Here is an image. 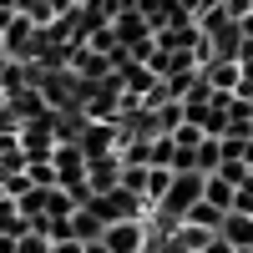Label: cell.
I'll list each match as a JSON object with an SVG mask.
<instances>
[{
	"label": "cell",
	"instance_id": "obj_2",
	"mask_svg": "<svg viewBox=\"0 0 253 253\" xmlns=\"http://www.w3.org/2000/svg\"><path fill=\"white\" fill-rule=\"evenodd\" d=\"M101 248L107 253H147V223H107L101 228Z\"/></svg>",
	"mask_w": 253,
	"mask_h": 253
},
{
	"label": "cell",
	"instance_id": "obj_9",
	"mask_svg": "<svg viewBox=\"0 0 253 253\" xmlns=\"http://www.w3.org/2000/svg\"><path fill=\"white\" fill-rule=\"evenodd\" d=\"M213 177H218V182H228V187H233V193H238V187H243V182H248L253 172H248V162L238 157V162H223V167H218Z\"/></svg>",
	"mask_w": 253,
	"mask_h": 253
},
{
	"label": "cell",
	"instance_id": "obj_5",
	"mask_svg": "<svg viewBox=\"0 0 253 253\" xmlns=\"http://www.w3.org/2000/svg\"><path fill=\"white\" fill-rule=\"evenodd\" d=\"M213 238H218V233H208V228H198V223H177V243H182L187 253H208Z\"/></svg>",
	"mask_w": 253,
	"mask_h": 253
},
{
	"label": "cell",
	"instance_id": "obj_3",
	"mask_svg": "<svg viewBox=\"0 0 253 253\" xmlns=\"http://www.w3.org/2000/svg\"><path fill=\"white\" fill-rule=\"evenodd\" d=\"M218 238L233 243L238 253H253V218H248V213H228L223 228H218Z\"/></svg>",
	"mask_w": 253,
	"mask_h": 253
},
{
	"label": "cell",
	"instance_id": "obj_4",
	"mask_svg": "<svg viewBox=\"0 0 253 253\" xmlns=\"http://www.w3.org/2000/svg\"><path fill=\"white\" fill-rule=\"evenodd\" d=\"M218 167H223V142H218V137H203V142H198V162H193V172L213 177Z\"/></svg>",
	"mask_w": 253,
	"mask_h": 253
},
{
	"label": "cell",
	"instance_id": "obj_1",
	"mask_svg": "<svg viewBox=\"0 0 253 253\" xmlns=\"http://www.w3.org/2000/svg\"><path fill=\"white\" fill-rule=\"evenodd\" d=\"M203 187H208L203 172H172V187H167V198L157 203V223H182L203 203Z\"/></svg>",
	"mask_w": 253,
	"mask_h": 253
},
{
	"label": "cell",
	"instance_id": "obj_11",
	"mask_svg": "<svg viewBox=\"0 0 253 253\" xmlns=\"http://www.w3.org/2000/svg\"><path fill=\"white\" fill-rule=\"evenodd\" d=\"M223 10H228V20H243V15H253V0H223Z\"/></svg>",
	"mask_w": 253,
	"mask_h": 253
},
{
	"label": "cell",
	"instance_id": "obj_10",
	"mask_svg": "<svg viewBox=\"0 0 253 253\" xmlns=\"http://www.w3.org/2000/svg\"><path fill=\"white\" fill-rule=\"evenodd\" d=\"M233 213H248V218H253V177L233 193Z\"/></svg>",
	"mask_w": 253,
	"mask_h": 253
},
{
	"label": "cell",
	"instance_id": "obj_12",
	"mask_svg": "<svg viewBox=\"0 0 253 253\" xmlns=\"http://www.w3.org/2000/svg\"><path fill=\"white\" fill-rule=\"evenodd\" d=\"M238 36H243V41H253V15H243V20H238Z\"/></svg>",
	"mask_w": 253,
	"mask_h": 253
},
{
	"label": "cell",
	"instance_id": "obj_8",
	"mask_svg": "<svg viewBox=\"0 0 253 253\" xmlns=\"http://www.w3.org/2000/svg\"><path fill=\"white\" fill-rule=\"evenodd\" d=\"M223 218H228V213H218L213 203H198V208H193V213H187L182 223H198V228H208V233H218V228H223Z\"/></svg>",
	"mask_w": 253,
	"mask_h": 253
},
{
	"label": "cell",
	"instance_id": "obj_7",
	"mask_svg": "<svg viewBox=\"0 0 253 253\" xmlns=\"http://www.w3.org/2000/svg\"><path fill=\"white\" fill-rule=\"evenodd\" d=\"M203 203H213L218 213H233V187H228V182H218V177H208V187H203Z\"/></svg>",
	"mask_w": 253,
	"mask_h": 253
},
{
	"label": "cell",
	"instance_id": "obj_13",
	"mask_svg": "<svg viewBox=\"0 0 253 253\" xmlns=\"http://www.w3.org/2000/svg\"><path fill=\"white\" fill-rule=\"evenodd\" d=\"M0 56H5V36H0Z\"/></svg>",
	"mask_w": 253,
	"mask_h": 253
},
{
	"label": "cell",
	"instance_id": "obj_6",
	"mask_svg": "<svg viewBox=\"0 0 253 253\" xmlns=\"http://www.w3.org/2000/svg\"><path fill=\"white\" fill-rule=\"evenodd\" d=\"M172 187V167H147V208H157Z\"/></svg>",
	"mask_w": 253,
	"mask_h": 253
}]
</instances>
